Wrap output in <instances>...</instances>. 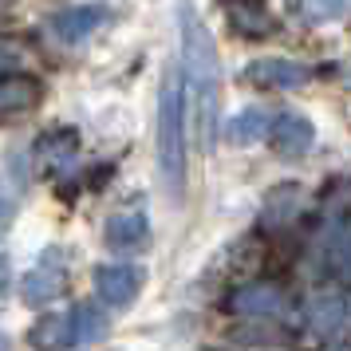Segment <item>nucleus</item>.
<instances>
[{
    "label": "nucleus",
    "mask_w": 351,
    "mask_h": 351,
    "mask_svg": "<svg viewBox=\"0 0 351 351\" xmlns=\"http://www.w3.org/2000/svg\"><path fill=\"white\" fill-rule=\"evenodd\" d=\"M40 99V83L32 75H0V114L28 111Z\"/></svg>",
    "instance_id": "2eb2a0df"
},
{
    "label": "nucleus",
    "mask_w": 351,
    "mask_h": 351,
    "mask_svg": "<svg viewBox=\"0 0 351 351\" xmlns=\"http://www.w3.org/2000/svg\"><path fill=\"white\" fill-rule=\"evenodd\" d=\"M64 288H67V256L60 249H44L36 269L24 272L20 296H24V304L40 308V304H51L56 296H64Z\"/></svg>",
    "instance_id": "7ed1b4c3"
},
{
    "label": "nucleus",
    "mask_w": 351,
    "mask_h": 351,
    "mask_svg": "<svg viewBox=\"0 0 351 351\" xmlns=\"http://www.w3.org/2000/svg\"><path fill=\"white\" fill-rule=\"evenodd\" d=\"M351 0H292V12H296V20H304V24H332V20H339L343 12H348Z\"/></svg>",
    "instance_id": "f3484780"
},
{
    "label": "nucleus",
    "mask_w": 351,
    "mask_h": 351,
    "mask_svg": "<svg viewBox=\"0 0 351 351\" xmlns=\"http://www.w3.org/2000/svg\"><path fill=\"white\" fill-rule=\"evenodd\" d=\"M28 343L36 351H67L75 348V324L67 312H51V316H40L36 328L28 332Z\"/></svg>",
    "instance_id": "f8f14e48"
},
{
    "label": "nucleus",
    "mask_w": 351,
    "mask_h": 351,
    "mask_svg": "<svg viewBox=\"0 0 351 351\" xmlns=\"http://www.w3.org/2000/svg\"><path fill=\"white\" fill-rule=\"evenodd\" d=\"M285 308H288L285 288L276 280H249V285L233 288L225 296V312L245 316V319H272V316H280Z\"/></svg>",
    "instance_id": "20e7f679"
},
{
    "label": "nucleus",
    "mask_w": 351,
    "mask_h": 351,
    "mask_svg": "<svg viewBox=\"0 0 351 351\" xmlns=\"http://www.w3.org/2000/svg\"><path fill=\"white\" fill-rule=\"evenodd\" d=\"M229 20H233V28L241 36H265L272 28V16L269 8H265V0H245V4H229Z\"/></svg>",
    "instance_id": "dca6fc26"
},
{
    "label": "nucleus",
    "mask_w": 351,
    "mask_h": 351,
    "mask_svg": "<svg viewBox=\"0 0 351 351\" xmlns=\"http://www.w3.org/2000/svg\"><path fill=\"white\" fill-rule=\"evenodd\" d=\"M316 265L332 285H343V280H348V272H351V237H348V221H343V217H332L328 229L319 233Z\"/></svg>",
    "instance_id": "423d86ee"
},
{
    "label": "nucleus",
    "mask_w": 351,
    "mask_h": 351,
    "mask_svg": "<svg viewBox=\"0 0 351 351\" xmlns=\"http://www.w3.org/2000/svg\"><path fill=\"white\" fill-rule=\"evenodd\" d=\"M103 237H107L114 253H138L150 241V225H146L143 213H114L107 229H103Z\"/></svg>",
    "instance_id": "ddd939ff"
},
{
    "label": "nucleus",
    "mask_w": 351,
    "mask_h": 351,
    "mask_svg": "<svg viewBox=\"0 0 351 351\" xmlns=\"http://www.w3.org/2000/svg\"><path fill=\"white\" fill-rule=\"evenodd\" d=\"M158 174L170 202L186 193V95H182V71L170 64L162 71L158 87Z\"/></svg>",
    "instance_id": "f03ea898"
},
{
    "label": "nucleus",
    "mask_w": 351,
    "mask_h": 351,
    "mask_svg": "<svg viewBox=\"0 0 351 351\" xmlns=\"http://www.w3.org/2000/svg\"><path fill=\"white\" fill-rule=\"evenodd\" d=\"M75 154H80V134H75L71 127L48 130V134H40L36 146H32V158H36V166H40L44 174L67 170V166L75 162Z\"/></svg>",
    "instance_id": "1a4fd4ad"
},
{
    "label": "nucleus",
    "mask_w": 351,
    "mask_h": 351,
    "mask_svg": "<svg viewBox=\"0 0 351 351\" xmlns=\"http://www.w3.org/2000/svg\"><path fill=\"white\" fill-rule=\"evenodd\" d=\"M178 24H182L178 71H182V95H186V127H193L197 146L209 154L221 134V60L209 28L190 4L178 8Z\"/></svg>",
    "instance_id": "f257e3e1"
},
{
    "label": "nucleus",
    "mask_w": 351,
    "mask_h": 351,
    "mask_svg": "<svg viewBox=\"0 0 351 351\" xmlns=\"http://www.w3.org/2000/svg\"><path fill=\"white\" fill-rule=\"evenodd\" d=\"M269 127H272L269 111H261V107H245V111H237L221 130H225V138H229V143L249 146V143H261V138H269Z\"/></svg>",
    "instance_id": "4468645a"
},
{
    "label": "nucleus",
    "mask_w": 351,
    "mask_h": 351,
    "mask_svg": "<svg viewBox=\"0 0 351 351\" xmlns=\"http://www.w3.org/2000/svg\"><path fill=\"white\" fill-rule=\"evenodd\" d=\"M312 138H316V130H312V123L304 114H280L269 127V143L280 158H300L312 146Z\"/></svg>",
    "instance_id": "9b49d317"
},
{
    "label": "nucleus",
    "mask_w": 351,
    "mask_h": 351,
    "mask_svg": "<svg viewBox=\"0 0 351 351\" xmlns=\"http://www.w3.org/2000/svg\"><path fill=\"white\" fill-rule=\"evenodd\" d=\"M0 351H12V343H8V335H0Z\"/></svg>",
    "instance_id": "aec40b11"
},
{
    "label": "nucleus",
    "mask_w": 351,
    "mask_h": 351,
    "mask_svg": "<svg viewBox=\"0 0 351 351\" xmlns=\"http://www.w3.org/2000/svg\"><path fill=\"white\" fill-rule=\"evenodd\" d=\"M351 324V308H348V296L332 288V292H319L316 300L308 304V312H304V328L324 339V343H339L343 332H348Z\"/></svg>",
    "instance_id": "39448f33"
},
{
    "label": "nucleus",
    "mask_w": 351,
    "mask_h": 351,
    "mask_svg": "<svg viewBox=\"0 0 351 351\" xmlns=\"http://www.w3.org/2000/svg\"><path fill=\"white\" fill-rule=\"evenodd\" d=\"M245 80L265 91H296L312 80V67L296 64V60H253L245 67Z\"/></svg>",
    "instance_id": "6e6552de"
},
{
    "label": "nucleus",
    "mask_w": 351,
    "mask_h": 351,
    "mask_svg": "<svg viewBox=\"0 0 351 351\" xmlns=\"http://www.w3.org/2000/svg\"><path fill=\"white\" fill-rule=\"evenodd\" d=\"M143 280H146V272L138 265H99L95 269V296L107 308H127V304H134Z\"/></svg>",
    "instance_id": "0eeeda50"
},
{
    "label": "nucleus",
    "mask_w": 351,
    "mask_h": 351,
    "mask_svg": "<svg viewBox=\"0 0 351 351\" xmlns=\"http://www.w3.org/2000/svg\"><path fill=\"white\" fill-rule=\"evenodd\" d=\"M4 288H8V256H0V300H4Z\"/></svg>",
    "instance_id": "6ab92c4d"
},
{
    "label": "nucleus",
    "mask_w": 351,
    "mask_h": 351,
    "mask_svg": "<svg viewBox=\"0 0 351 351\" xmlns=\"http://www.w3.org/2000/svg\"><path fill=\"white\" fill-rule=\"evenodd\" d=\"M107 20V8L103 4H75V8H64L51 16V36L64 40V44H80L95 32L99 24Z\"/></svg>",
    "instance_id": "9d476101"
},
{
    "label": "nucleus",
    "mask_w": 351,
    "mask_h": 351,
    "mask_svg": "<svg viewBox=\"0 0 351 351\" xmlns=\"http://www.w3.org/2000/svg\"><path fill=\"white\" fill-rule=\"evenodd\" d=\"M71 324H75V343H95L107 335V319L103 312H95V304H80L71 312Z\"/></svg>",
    "instance_id": "a211bd4d"
}]
</instances>
